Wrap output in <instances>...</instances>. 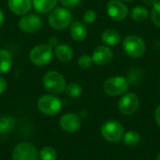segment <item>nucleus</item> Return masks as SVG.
<instances>
[{
	"label": "nucleus",
	"instance_id": "27",
	"mask_svg": "<svg viewBox=\"0 0 160 160\" xmlns=\"http://www.w3.org/2000/svg\"><path fill=\"white\" fill-rule=\"evenodd\" d=\"M83 23L85 24H92L97 21V12L93 9H88L84 12L83 17Z\"/></svg>",
	"mask_w": 160,
	"mask_h": 160
},
{
	"label": "nucleus",
	"instance_id": "24",
	"mask_svg": "<svg viewBox=\"0 0 160 160\" xmlns=\"http://www.w3.org/2000/svg\"><path fill=\"white\" fill-rule=\"evenodd\" d=\"M38 155L41 160H55L57 158L56 151L51 146H45L42 148Z\"/></svg>",
	"mask_w": 160,
	"mask_h": 160
},
{
	"label": "nucleus",
	"instance_id": "35",
	"mask_svg": "<svg viewBox=\"0 0 160 160\" xmlns=\"http://www.w3.org/2000/svg\"><path fill=\"white\" fill-rule=\"evenodd\" d=\"M156 160H160V153L158 155V157H157V159Z\"/></svg>",
	"mask_w": 160,
	"mask_h": 160
},
{
	"label": "nucleus",
	"instance_id": "32",
	"mask_svg": "<svg viewBox=\"0 0 160 160\" xmlns=\"http://www.w3.org/2000/svg\"><path fill=\"white\" fill-rule=\"evenodd\" d=\"M4 22H5V14H4L3 10L0 8V27L3 25Z\"/></svg>",
	"mask_w": 160,
	"mask_h": 160
},
{
	"label": "nucleus",
	"instance_id": "9",
	"mask_svg": "<svg viewBox=\"0 0 160 160\" xmlns=\"http://www.w3.org/2000/svg\"><path fill=\"white\" fill-rule=\"evenodd\" d=\"M108 15L116 22L124 21L128 15V6L121 0H110L106 5Z\"/></svg>",
	"mask_w": 160,
	"mask_h": 160
},
{
	"label": "nucleus",
	"instance_id": "29",
	"mask_svg": "<svg viewBox=\"0 0 160 160\" xmlns=\"http://www.w3.org/2000/svg\"><path fill=\"white\" fill-rule=\"evenodd\" d=\"M7 89V82L6 80L0 76V94L4 93Z\"/></svg>",
	"mask_w": 160,
	"mask_h": 160
},
{
	"label": "nucleus",
	"instance_id": "33",
	"mask_svg": "<svg viewBox=\"0 0 160 160\" xmlns=\"http://www.w3.org/2000/svg\"><path fill=\"white\" fill-rule=\"evenodd\" d=\"M142 1L147 5H154L155 3H157L158 1H160V0H142Z\"/></svg>",
	"mask_w": 160,
	"mask_h": 160
},
{
	"label": "nucleus",
	"instance_id": "11",
	"mask_svg": "<svg viewBox=\"0 0 160 160\" xmlns=\"http://www.w3.org/2000/svg\"><path fill=\"white\" fill-rule=\"evenodd\" d=\"M140 105L139 97L135 93H128L124 95L118 102L119 111L125 115L133 114Z\"/></svg>",
	"mask_w": 160,
	"mask_h": 160
},
{
	"label": "nucleus",
	"instance_id": "14",
	"mask_svg": "<svg viewBox=\"0 0 160 160\" xmlns=\"http://www.w3.org/2000/svg\"><path fill=\"white\" fill-rule=\"evenodd\" d=\"M9 10L16 15H25L32 8V0H8Z\"/></svg>",
	"mask_w": 160,
	"mask_h": 160
},
{
	"label": "nucleus",
	"instance_id": "1",
	"mask_svg": "<svg viewBox=\"0 0 160 160\" xmlns=\"http://www.w3.org/2000/svg\"><path fill=\"white\" fill-rule=\"evenodd\" d=\"M72 14L68 8L65 7L54 8L48 16L50 26L55 30H63L68 28L72 23Z\"/></svg>",
	"mask_w": 160,
	"mask_h": 160
},
{
	"label": "nucleus",
	"instance_id": "12",
	"mask_svg": "<svg viewBox=\"0 0 160 160\" xmlns=\"http://www.w3.org/2000/svg\"><path fill=\"white\" fill-rule=\"evenodd\" d=\"M92 61L98 66H106L113 58V52L109 46L101 45L95 49L92 53Z\"/></svg>",
	"mask_w": 160,
	"mask_h": 160
},
{
	"label": "nucleus",
	"instance_id": "4",
	"mask_svg": "<svg viewBox=\"0 0 160 160\" xmlns=\"http://www.w3.org/2000/svg\"><path fill=\"white\" fill-rule=\"evenodd\" d=\"M123 49L129 57L139 58L145 53L146 44L141 37L129 35L126 37L123 41Z\"/></svg>",
	"mask_w": 160,
	"mask_h": 160
},
{
	"label": "nucleus",
	"instance_id": "16",
	"mask_svg": "<svg viewBox=\"0 0 160 160\" xmlns=\"http://www.w3.org/2000/svg\"><path fill=\"white\" fill-rule=\"evenodd\" d=\"M54 53L56 58L61 62H69L74 56L73 49L66 43H59L54 48Z\"/></svg>",
	"mask_w": 160,
	"mask_h": 160
},
{
	"label": "nucleus",
	"instance_id": "13",
	"mask_svg": "<svg viewBox=\"0 0 160 160\" xmlns=\"http://www.w3.org/2000/svg\"><path fill=\"white\" fill-rule=\"evenodd\" d=\"M59 125L60 128L68 133H72L77 131L82 125V121L79 115L72 113V112H68L64 114L60 121H59Z\"/></svg>",
	"mask_w": 160,
	"mask_h": 160
},
{
	"label": "nucleus",
	"instance_id": "2",
	"mask_svg": "<svg viewBox=\"0 0 160 160\" xmlns=\"http://www.w3.org/2000/svg\"><path fill=\"white\" fill-rule=\"evenodd\" d=\"M42 84L44 89L52 94V95H58L62 93L66 89V80L64 76L58 71H48L42 80Z\"/></svg>",
	"mask_w": 160,
	"mask_h": 160
},
{
	"label": "nucleus",
	"instance_id": "23",
	"mask_svg": "<svg viewBox=\"0 0 160 160\" xmlns=\"http://www.w3.org/2000/svg\"><path fill=\"white\" fill-rule=\"evenodd\" d=\"M66 93L67 95L71 98H79L82 93V86L77 83V82H69L67 86H66Z\"/></svg>",
	"mask_w": 160,
	"mask_h": 160
},
{
	"label": "nucleus",
	"instance_id": "5",
	"mask_svg": "<svg viewBox=\"0 0 160 160\" xmlns=\"http://www.w3.org/2000/svg\"><path fill=\"white\" fill-rule=\"evenodd\" d=\"M129 89V82L122 76L108 78L103 84L104 92L111 97H118L126 94Z\"/></svg>",
	"mask_w": 160,
	"mask_h": 160
},
{
	"label": "nucleus",
	"instance_id": "7",
	"mask_svg": "<svg viewBox=\"0 0 160 160\" xmlns=\"http://www.w3.org/2000/svg\"><path fill=\"white\" fill-rule=\"evenodd\" d=\"M101 134L106 141L111 142H116L123 139L124 127L118 121H107L103 124L101 128Z\"/></svg>",
	"mask_w": 160,
	"mask_h": 160
},
{
	"label": "nucleus",
	"instance_id": "28",
	"mask_svg": "<svg viewBox=\"0 0 160 160\" xmlns=\"http://www.w3.org/2000/svg\"><path fill=\"white\" fill-rule=\"evenodd\" d=\"M82 0H60L61 4L63 5V7L67 8H73L75 7H77Z\"/></svg>",
	"mask_w": 160,
	"mask_h": 160
},
{
	"label": "nucleus",
	"instance_id": "25",
	"mask_svg": "<svg viewBox=\"0 0 160 160\" xmlns=\"http://www.w3.org/2000/svg\"><path fill=\"white\" fill-rule=\"evenodd\" d=\"M151 20L157 27L160 28V1H158L153 5L151 10Z\"/></svg>",
	"mask_w": 160,
	"mask_h": 160
},
{
	"label": "nucleus",
	"instance_id": "15",
	"mask_svg": "<svg viewBox=\"0 0 160 160\" xmlns=\"http://www.w3.org/2000/svg\"><path fill=\"white\" fill-rule=\"evenodd\" d=\"M71 38L76 41H83L87 37V28L85 23L80 21L72 22L69 28Z\"/></svg>",
	"mask_w": 160,
	"mask_h": 160
},
{
	"label": "nucleus",
	"instance_id": "17",
	"mask_svg": "<svg viewBox=\"0 0 160 160\" xmlns=\"http://www.w3.org/2000/svg\"><path fill=\"white\" fill-rule=\"evenodd\" d=\"M101 39L107 46H116L121 42V35L117 30L109 28L102 33Z\"/></svg>",
	"mask_w": 160,
	"mask_h": 160
},
{
	"label": "nucleus",
	"instance_id": "21",
	"mask_svg": "<svg viewBox=\"0 0 160 160\" xmlns=\"http://www.w3.org/2000/svg\"><path fill=\"white\" fill-rule=\"evenodd\" d=\"M123 137H124L123 138L124 144L128 146V147L136 146L140 142V141H141L140 134L137 131H135V130H130V131L127 132Z\"/></svg>",
	"mask_w": 160,
	"mask_h": 160
},
{
	"label": "nucleus",
	"instance_id": "6",
	"mask_svg": "<svg viewBox=\"0 0 160 160\" xmlns=\"http://www.w3.org/2000/svg\"><path fill=\"white\" fill-rule=\"evenodd\" d=\"M38 109L45 115H55L62 109V101L54 95H44L40 97L37 103Z\"/></svg>",
	"mask_w": 160,
	"mask_h": 160
},
{
	"label": "nucleus",
	"instance_id": "20",
	"mask_svg": "<svg viewBox=\"0 0 160 160\" xmlns=\"http://www.w3.org/2000/svg\"><path fill=\"white\" fill-rule=\"evenodd\" d=\"M148 17V9L143 6H136L131 9L130 18L137 22L145 21Z\"/></svg>",
	"mask_w": 160,
	"mask_h": 160
},
{
	"label": "nucleus",
	"instance_id": "30",
	"mask_svg": "<svg viewBox=\"0 0 160 160\" xmlns=\"http://www.w3.org/2000/svg\"><path fill=\"white\" fill-rule=\"evenodd\" d=\"M48 44H49L52 49H53V48H55V47L59 44V40H58L55 37H52V38H51L49 39Z\"/></svg>",
	"mask_w": 160,
	"mask_h": 160
},
{
	"label": "nucleus",
	"instance_id": "22",
	"mask_svg": "<svg viewBox=\"0 0 160 160\" xmlns=\"http://www.w3.org/2000/svg\"><path fill=\"white\" fill-rule=\"evenodd\" d=\"M15 126V119L11 116L0 117V134H7L10 132Z\"/></svg>",
	"mask_w": 160,
	"mask_h": 160
},
{
	"label": "nucleus",
	"instance_id": "34",
	"mask_svg": "<svg viewBox=\"0 0 160 160\" xmlns=\"http://www.w3.org/2000/svg\"><path fill=\"white\" fill-rule=\"evenodd\" d=\"M123 1H125V2H133L135 0H123Z\"/></svg>",
	"mask_w": 160,
	"mask_h": 160
},
{
	"label": "nucleus",
	"instance_id": "26",
	"mask_svg": "<svg viewBox=\"0 0 160 160\" xmlns=\"http://www.w3.org/2000/svg\"><path fill=\"white\" fill-rule=\"evenodd\" d=\"M93 64V61H92V57L87 55V54H83V55H81L78 59V65L82 69H87L89 68Z\"/></svg>",
	"mask_w": 160,
	"mask_h": 160
},
{
	"label": "nucleus",
	"instance_id": "10",
	"mask_svg": "<svg viewBox=\"0 0 160 160\" xmlns=\"http://www.w3.org/2000/svg\"><path fill=\"white\" fill-rule=\"evenodd\" d=\"M19 27L25 33H36L42 27V20L40 16L35 13H27L22 15L19 21Z\"/></svg>",
	"mask_w": 160,
	"mask_h": 160
},
{
	"label": "nucleus",
	"instance_id": "8",
	"mask_svg": "<svg viewBox=\"0 0 160 160\" xmlns=\"http://www.w3.org/2000/svg\"><path fill=\"white\" fill-rule=\"evenodd\" d=\"M11 157L13 160H38V152L33 144L21 142L14 147Z\"/></svg>",
	"mask_w": 160,
	"mask_h": 160
},
{
	"label": "nucleus",
	"instance_id": "19",
	"mask_svg": "<svg viewBox=\"0 0 160 160\" xmlns=\"http://www.w3.org/2000/svg\"><path fill=\"white\" fill-rule=\"evenodd\" d=\"M13 59L10 52L6 49H0V75L8 73L12 67Z\"/></svg>",
	"mask_w": 160,
	"mask_h": 160
},
{
	"label": "nucleus",
	"instance_id": "31",
	"mask_svg": "<svg viewBox=\"0 0 160 160\" xmlns=\"http://www.w3.org/2000/svg\"><path fill=\"white\" fill-rule=\"evenodd\" d=\"M155 118H156L157 124L158 125V127L160 128V105L159 106H158V108L156 109V112H155Z\"/></svg>",
	"mask_w": 160,
	"mask_h": 160
},
{
	"label": "nucleus",
	"instance_id": "18",
	"mask_svg": "<svg viewBox=\"0 0 160 160\" xmlns=\"http://www.w3.org/2000/svg\"><path fill=\"white\" fill-rule=\"evenodd\" d=\"M57 2L58 0H32V5L38 13H48L56 7Z\"/></svg>",
	"mask_w": 160,
	"mask_h": 160
},
{
	"label": "nucleus",
	"instance_id": "3",
	"mask_svg": "<svg viewBox=\"0 0 160 160\" xmlns=\"http://www.w3.org/2000/svg\"><path fill=\"white\" fill-rule=\"evenodd\" d=\"M53 49L47 43H42L35 46L29 52V59L35 66H47L52 59Z\"/></svg>",
	"mask_w": 160,
	"mask_h": 160
}]
</instances>
